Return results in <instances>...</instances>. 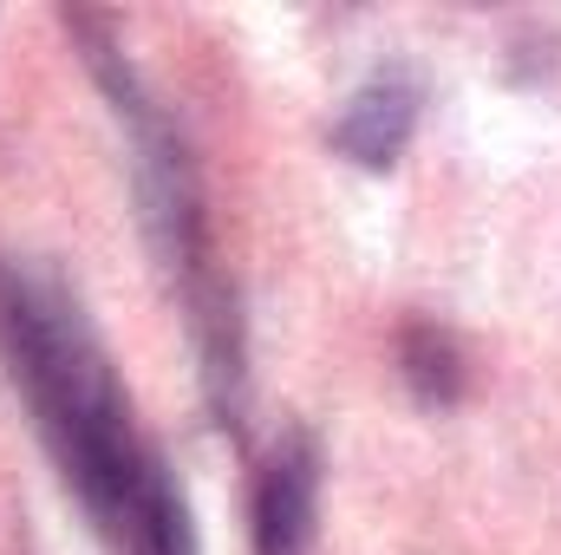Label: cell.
<instances>
[{
  "instance_id": "cell-1",
  "label": "cell",
  "mask_w": 561,
  "mask_h": 555,
  "mask_svg": "<svg viewBox=\"0 0 561 555\" xmlns=\"http://www.w3.org/2000/svg\"><path fill=\"white\" fill-rule=\"evenodd\" d=\"M0 353L99 536L118 555H196L183 484L138 438L118 366L59 275L0 262Z\"/></svg>"
},
{
  "instance_id": "cell-2",
  "label": "cell",
  "mask_w": 561,
  "mask_h": 555,
  "mask_svg": "<svg viewBox=\"0 0 561 555\" xmlns=\"http://www.w3.org/2000/svg\"><path fill=\"white\" fill-rule=\"evenodd\" d=\"M66 26H72V39L85 46V66H92V79L105 86V99H112V112H118V125H125L144 236H150L163 275L176 281V294H183V307H190V333H196V360H203V399H209L216 424H242V406H249V340H242L236 287L216 269V249H209V216H203L196 157H190L183 132L163 118V105L144 92L138 66L118 53L112 20L72 7Z\"/></svg>"
},
{
  "instance_id": "cell-3",
  "label": "cell",
  "mask_w": 561,
  "mask_h": 555,
  "mask_svg": "<svg viewBox=\"0 0 561 555\" xmlns=\"http://www.w3.org/2000/svg\"><path fill=\"white\" fill-rule=\"evenodd\" d=\"M320 523V444L313 431H280L255 477V555H307Z\"/></svg>"
},
{
  "instance_id": "cell-4",
  "label": "cell",
  "mask_w": 561,
  "mask_h": 555,
  "mask_svg": "<svg viewBox=\"0 0 561 555\" xmlns=\"http://www.w3.org/2000/svg\"><path fill=\"white\" fill-rule=\"evenodd\" d=\"M419 112H424V86L405 66H386L346 99V112L333 125V150L359 170H392L405 157L412 132H419Z\"/></svg>"
},
{
  "instance_id": "cell-5",
  "label": "cell",
  "mask_w": 561,
  "mask_h": 555,
  "mask_svg": "<svg viewBox=\"0 0 561 555\" xmlns=\"http://www.w3.org/2000/svg\"><path fill=\"white\" fill-rule=\"evenodd\" d=\"M399 373L419 393V406H437V412L457 406L463 399V347H457V333H444L431 320H412L399 333Z\"/></svg>"
}]
</instances>
